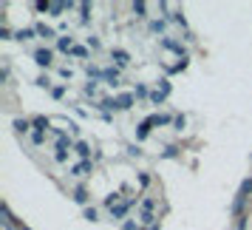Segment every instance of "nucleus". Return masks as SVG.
Listing matches in <instances>:
<instances>
[{"mask_svg": "<svg viewBox=\"0 0 252 230\" xmlns=\"http://www.w3.org/2000/svg\"><path fill=\"white\" fill-rule=\"evenodd\" d=\"M48 57H51L48 51H40V54H37V63H48Z\"/></svg>", "mask_w": 252, "mask_h": 230, "instance_id": "obj_1", "label": "nucleus"}]
</instances>
